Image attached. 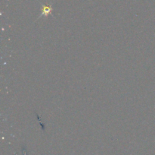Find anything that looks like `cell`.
I'll return each mask as SVG.
<instances>
[{
  "mask_svg": "<svg viewBox=\"0 0 155 155\" xmlns=\"http://www.w3.org/2000/svg\"><path fill=\"white\" fill-rule=\"evenodd\" d=\"M51 12H52V9L50 5H46L43 6L42 9V11H41V15H39V18H41L42 16H48V15H51Z\"/></svg>",
  "mask_w": 155,
  "mask_h": 155,
  "instance_id": "cell-1",
  "label": "cell"
}]
</instances>
